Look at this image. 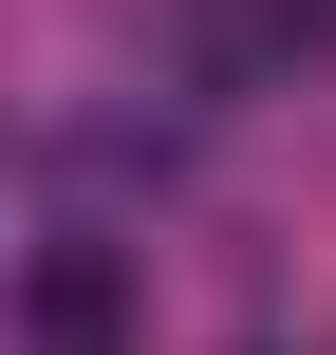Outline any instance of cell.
Masks as SVG:
<instances>
[{"mask_svg":"<svg viewBox=\"0 0 336 355\" xmlns=\"http://www.w3.org/2000/svg\"><path fill=\"white\" fill-rule=\"evenodd\" d=\"M19 355H131V262L112 243H37L19 262Z\"/></svg>","mask_w":336,"mask_h":355,"instance_id":"cell-1","label":"cell"},{"mask_svg":"<svg viewBox=\"0 0 336 355\" xmlns=\"http://www.w3.org/2000/svg\"><path fill=\"white\" fill-rule=\"evenodd\" d=\"M299 56H336V0H206V19H187V75H206V94H262V75H299Z\"/></svg>","mask_w":336,"mask_h":355,"instance_id":"cell-2","label":"cell"}]
</instances>
